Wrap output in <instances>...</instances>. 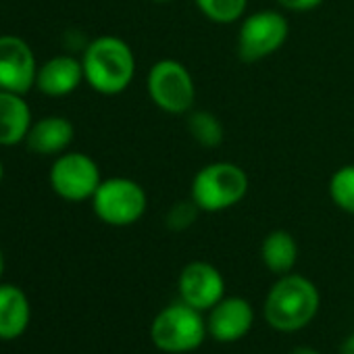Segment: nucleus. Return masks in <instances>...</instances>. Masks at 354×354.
Wrapping results in <instances>:
<instances>
[{
  "label": "nucleus",
  "mask_w": 354,
  "mask_h": 354,
  "mask_svg": "<svg viewBox=\"0 0 354 354\" xmlns=\"http://www.w3.org/2000/svg\"><path fill=\"white\" fill-rule=\"evenodd\" d=\"M90 203L96 219L111 227H129L148 209V196L142 184L123 175L104 177Z\"/></svg>",
  "instance_id": "nucleus-5"
},
{
  "label": "nucleus",
  "mask_w": 354,
  "mask_h": 354,
  "mask_svg": "<svg viewBox=\"0 0 354 354\" xmlns=\"http://www.w3.org/2000/svg\"><path fill=\"white\" fill-rule=\"evenodd\" d=\"M201 213H203V211L198 209V205H196L192 198H188V201H177V203L167 211L165 223H167V227L173 230V232H184V230H190V227L196 223V219H198Z\"/></svg>",
  "instance_id": "nucleus-20"
},
{
  "label": "nucleus",
  "mask_w": 354,
  "mask_h": 354,
  "mask_svg": "<svg viewBox=\"0 0 354 354\" xmlns=\"http://www.w3.org/2000/svg\"><path fill=\"white\" fill-rule=\"evenodd\" d=\"M339 354H354V333H350V335L342 342Z\"/></svg>",
  "instance_id": "nucleus-22"
},
{
  "label": "nucleus",
  "mask_w": 354,
  "mask_h": 354,
  "mask_svg": "<svg viewBox=\"0 0 354 354\" xmlns=\"http://www.w3.org/2000/svg\"><path fill=\"white\" fill-rule=\"evenodd\" d=\"M5 267H7V261H5V252H3V248H0V283H3Z\"/></svg>",
  "instance_id": "nucleus-24"
},
{
  "label": "nucleus",
  "mask_w": 354,
  "mask_h": 354,
  "mask_svg": "<svg viewBox=\"0 0 354 354\" xmlns=\"http://www.w3.org/2000/svg\"><path fill=\"white\" fill-rule=\"evenodd\" d=\"M177 294H180L182 302L201 313L211 310L225 296L223 273L213 263L192 261L177 277Z\"/></svg>",
  "instance_id": "nucleus-10"
},
{
  "label": "nucleus",
  "mask_w": 354,
  "mask_h": 354,
  "mask_svg": "<svg viewBox=\"0 0 354 354\" xmlns=\"http://www.w3.org/2000/svg\"><path fill=\"white\" fill-rule=\"evenodd\" d=\"M209 335L207 319L186 302H173L156 313L150 323L152 344L167 354H186L203 346Z\"/></svg>",
  "instance_id": "nucleus-4"
},
{
  "label": "nucleus",
  "mask_w": 354,
  "mask_h": 354,
  "mask_svg": "<svg viewBox=\"0 0 354 354\" xmlns=\"http://www.w3.org/2000/svg\"><path fill=\"white\" fill-rule=\"evenodd\" d=\"M254 325V308L242 296H223L207 317L209 335L217 342L230 344L242 339Z\"/></svg>",
  "instance_id": "nucleus-11"
},
{
  "label": "nucleus",
  "mask_w": 354,
  "mask_h": 354,
  "mask_svg": "<svg viewBox=\"0 0 354 354\" xmlns=\"http://www.w3.org/2000/svg\"><path fill=\"white\" fill-rule=\"evenodd\" d=\"M290 36V21L277 9L246 13L238 26L236 48L244 63H259L283 48Z\"/></svg>",
  "instance_id": "nucleus-7"
},
{
  "label": "nucleus",
  "mask_w": 354,
  "mask_h": 354,
  "mask_svg": "<svg viewBox=\"0 0 354 354\" xmlns=\"http://www.w3.org/2000/svg\"><path fill=\"white\" fill-rule=\"evenodd\" d=\"M250 190L248 173L232 160H213L196 171L190 198L203 213H223L240 205Z\"/></svg>",
  "instance_id": "nucleus-3"
},
{
  "label": "nucleus",
  "mask_w": 354,
  "mask_h": 354,
  "mask_svg": "<svg viewBox=\"0 0 354 354\" xmlns=\"http://www.w3.org/2000/svg\"><path fill=\"white\" fill-rule=\"evenodd\" d=\"M75 138L73 123L63 115H46L32 123L26 146L40 156H59L69 150Z\"/></svg>",
  "instance_id": "nucleus-13"
},
{
  "label": "nucleus",
  "mask_w": 354,
  "mask_h": 354,
  "mask_svg": "<svg viewBox=\"0 0 354 354\" xmlns=\"http://www.w3.org/2000/svg\"><path fill=\"white\" fill-rule=\"evenodd\" d=\"M186 129L190 138L203 148H217L223 144L225 129L221 119L211 111H190L186 115Z\"/></svg>",
  "instance_id": "nucleus-17"
},
{
  "label": "nucleus",
  "mask_w": 354,
  "mask_h": 354,
  "mask_svg": "<svg viewBox=\"0 0 354 354\" xmlns=\"http://www.w3.org/2000/svg\"><path fill=\"white\" fill-rule=\"evenodd\" d=\"M102 180L104 177L98 162L90 154L77 150H67L55 156L48 171V184L53 192L67 203L92 201Z\"/></svg>",
  "instance_id": "nucleus-8"
},
{
  "label": "nucleus",
  "mask_w": 354,
  "mask_h": 354,
  "mask_svg": "<svg viewBox=\"0 0 354 354\" xmlns=\"http://www.w3.org/2000/svg\"><path fill=\"white\" fill-rule=\"evenodd\" d=\"M321 294L319 288L304 275L288 273L269 288L263 315L269 327L281 333H294L304 329L319 313Z\"/></svg>",
  "instance_id": "nucleus-2"
},
{
  "label": "nucleus",
  "mask_w": 354,
  "mask_h": 354,
  "mask_svg": "<svg viewBox=\"0 0 354 354\" xmlns=\"http://www.w3.org/2000/svg\"><path fill=\"white\" fill-rule=\"evenodd\" d=\"M38 61L34 48L15 34L0 36V90L30 94L36 88Z\"/></svg>",
  "instance_id": "nucleus-9"
},
{
  "label": "nucleus",
  "mask_w": 354,
  "mask_h": 354,
  "mask_svg": "<svg viewBox=\"0 0 354 354\" xmlns=\"http://www.w3.org/2000/svg\"><path fill=\"white\" fill-rule=\"evenodd\" d=\"M194 5L211 24L234 26L244 19L248 0H194Z\"/></svg>",
  "instance_id": "nucleus-18"
},
{
  "label": "nucleus",
  "mask_w": 354,
  "mask_h": 354,
  "mask_svg": "<svg viewBox=\"0 0 354 354\" xmlns=\"http://www.w3.org/2000/svg\"><path fill=\"white\" fill-rule=\"evenodd\" d=\"M290 354H321V352L315 350V348H308V346H298V348H294Z\"/></svg>",
  "instance_id": "nucleus-23"
},
{
  "label": "nucleus",
  "mask_w": 354,
  "mask_h": 354,
  "mask_svg": "<svg viewBox=\"0 0 354 354\" xmlns=\"http://www.w3.org/2000/svg\"><path fill=\"white\" fill-rule=\"evenodd\" d=\"M34 123L32 109L24 94L0 90V146H17L26 142Z\"/></svg>",
  "instance_id": "nucleus-15"
},
{
  "label": "nucleus",
  "mask_w": 354,
  "mask_h": 354,
  "mask_svg": "<svg viewBox=\"0 0 354 354\" xmlns=\"http://www.w3.org/2000/svg\"><path fill=\"white\" fill-rule=\"evenodd\" d=\"M84 80L102 96L125 92L136 77V53L119 36L104 34L90 40L82 50Z\"/></svg>",
  "instance_id": "nucleus-1"
},
{
  "label": "nucleus",
  "mask_w": 354,
  "mask_h": 354,
  "mask_svg": "<svg viewBox=\"0 0 354 354\" xmlns=\"http://www.w3.org/2000/svg\"><path fill=\"white\" fill-rule=\"evenodd\" d=\"M82 59L73 55H57L38 67L36 90L50 98H65L84 84Z\"/></svg>",
  "instance_id": "nucleus-12"
},
{
  "label": "nucleus",
  "mask_w": 354,
  "mask_h": 354,
  "mask_svg": "<svg viewBox=\"0 0 354 354\" xmlns=\"http://www.w3.org/2000/svg\"><path fill=\"white\" fill-rule=\"evenodd\" d=\"M327 192L339 211L354 215V162L342 165L331 173Z\"/></svg>",
  "instance_id": "nucleus-19"
},
{
  "label": "nucleus",
  "mask_w": 354,
  "mask_h": 354,
  "mask_svg": "<svg viewBox=\"0 0 354 354\" xmlns=\"http://www.w3.org/2000/svg\"><path fill=\"white\" fill-rule=\"evenodd\" d=\"M281 11H290V13H308L319 9L325 0H275Z\"/></svg>",
  "instance_id": "nucleus-21"
},
{
  "label": "nucleus",
  "mask_w": 354,
  "mask_h": 354,
  "mask_svg": "<svg viewBox=\"0 0 354 354\" xmlns=\"http://www.w3.org/2000/svg\"><path fill=\"white\" fill-rule=\"evenodd\" d=\"M3 180H5V165H3V158H0V186H3Z\"/></svg>",
  "instance_id": "nucleus-25"
},
{
  "label": "nucleus",
  "mask_w": 354,
  "mask_h": 354,
  "mask_svg": "<svg viewBox=\"0 0 354 354\" xmlns=\"http://www.w3.org/2000/svg\"><path fill=\"white\" fill-rule=\"evenodd\" d=\"M298 242L286 230H273L263 238L261 261L275 275H288L298 263Z\"/></svg>",
  "instance_id": "nucleus-16"
},
{
  "label": "nucleus",
  "mask_w": 354,
  "mask_h": 354,
  "mask_svg": "<svg viewBox=\"0 0 354 354\" xmlns=\"http://www.w3.org/2000/svg\"><path fill=\"white\" fill-rule=\"evenodd\" d=\"M152 3H158V5H165V3H173V0H152Z\"/></svg>",
  "instance_id": "nucleus-26"
},
{
  "label": "nucleus",
  "mask_w": 354,
  "mask_h": 354,
  "mask_svg": "<svg viewBox=\"0 0 354 354\" xmlns=\"http://www.w3.org/2000/svg\"><path fill=\"white\" fill-rule=\"evenodd\" d=\"M146 92L152 104L167 115H188L196 104V82L177 59H160L148 69Z\"/></svg>",
  "instance_id": "nucleus-6"
},
{
  "label": "nucleus",
  "mask_w": 354,
  "mask_h": 354,
  "mask_svg": "<svg viewBox=\"0 0 354 354\" xmlns=\"http://www.w3.org/2000/svg\"><path fill=\"white\" fill-rule=\"evenodd\" d=\"M32 323V302L24 288L0 283V339H19Z\"/></svg>",
  "instance_id": "nucleus-14"
}]
</instances>
